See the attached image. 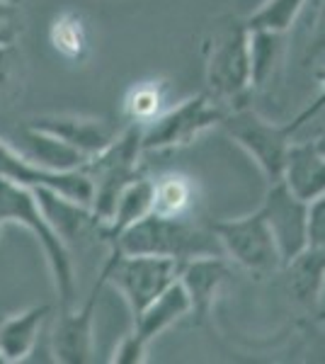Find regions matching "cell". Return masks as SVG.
<instances>
[{
  "instance_id": "1",
  "label": "cell",
  "mask_w": 325,
  "mask_h": 364,
  "mask_svg": "<svg viewBox=\"0 0 325 364\" xmlns=\"http://www.w3.org/2000/svg\"><path fill=\"white\" fill-rule=\"evenodd\" d=\"M124 255H156L187 262L202 255H223L221 245L209 226L194 224L192 216L146 214L110 243Z\"/></svg>"
},
{
  "instance_id": "2",
  "label": "cell",
  "mask_w": 325,
  "mask_h": 364,
  "mask_svg": "<svg viewBox=\"0 0 325 364\" xmlns=\"http://www.w3.org/2000/svg\"><path fill=\"white\" fill-rule=\"evenodd\" d=\"M5 224H20L29 233L37 236L41 248H44L46 262H49L61 309L73 306L75 272H73V260H70L68 245L51 228L49 219L44 216V211H41L37 202V195L32 190L0 178V228Z\"/></svg>"
},
{
  "instance_id": "3",
  "label": "cell",
  "mask_w": 325,
  "mask_h": 364,
  "mask_svg": "<svg viewBox=\"0 0 325 364\" xmlns=\"http://www.w3.org/2000/svg\"><path fill=\"white\" fill-rule=\"evenodd\" d=\"M206 95L223 109L245 105L252 92L250 85V29L243 20H230L216 27L206 44Z\"/></svg>"
},
{
  "instance_id": "4",
  "label": "cell",
  "mask_w": 325,
  "mask_h": 364,
  "mask_svg": "<svg viewBox=\"0 0 325 364\" xmlns=\"http://www.w3.org/2000/svg\"><path fill=\"white\" fill-rule=\"evenodd\" d=\"M141 127L127 124L124 132L117 134L105 151H100L82 166L85 175L92 182V214L97 224H107L112 211L117 207V199L129 185L141 178Z\"/></svg>"
},
{
  "instance_id": "5",
  "label": "cell",
  "mask_w": 325,
  "mask_h": 364,
  "mask_svg": "<svg viewBox=\"0 0 325 364\" xmlns=\"http://www.w3.org/2000/svg\"><path fill=\"white\" fill-rule=\"evenodd\" d=\"M221 127L255 161L267 185L282 180L289 146L297 139L289 122L287 124H275L247 105H238V107L228 109L226 117L221 119Z\"/></svg>"
},
{
  "instance_id": "6",
  "label": "cell",
  "mask_w": 325,
  "mask_h": 364,
  "mask_svg": "<svg viewBox=\"0 0 325 364\" xmlns=\"http://www.w3.org/2000/svg\"><path fill=\"white\" fill-rule=\"evenodd\" d=\"M182 262L156 255H124L117 248L110 250V257L102 265L107 284L114 287L127 301L132 316L156 301L173 282L180 279Z\"/></svg>"
},
{
  "instance_id": "7",
  "label": "cell",
  "mask_w": 325,
  "mask_h": 364,
  "mask_svg": "<svg viewBox=\"0 0 325 364\" xmlns=\"http://www.w3.org/2000/svg\"><path fill=\"white\" fill-rule=\"evenodd\" d=\"M226 117V109L211 100L206 92H199L194 97H187L182 102L168 107L163 114H158L151 124L141 129V151H170L190 146L194 139H199L204 132L214 127H221V119Z\"/></svg>"
},
{
  "instance_id": "8",
  "label": "cell",
  "mask_w": 325,
  "mask_h": 364,
  "mask_svg": "<svg viewBox=\"0 0 325 364\" xmlns=\"http://www.w3.org/2000/svg\"><path fill=\"white\" fill-rule=\"evenodd\" d=\"M211 231H214L223 255L238 267L257 274V277L282 269V257L277 250L275 236H272L260 209H255L252 214L238 216V219L214 221Z\"/></svg>"
},
{
  "instance_id": "9",
  "label": "cell",
  "mask_w": 325,
  "mask_h": 364,
  "mask_svg": "<svg viewBox=\"0 0 325 364\" xmlns=\"http://www.w3.org/2000/svg\"><path fill=\"white\" fill-rule=\"evenodd\" d=\"M0 178L15 182L27 190H54L58 195L70 197L80 204H92V182L85 170H49L20 151L10 149L5 141H0Z\"/></svg>"
},
{
  "instance_id": "10",
  "label": "cell",
  "mask_w": 325,
  "mask_h": 364,
  "mask_svg": "<svg viewBox=\"0 0 325 364\" xmlns=\"http://www.w3.org/2000/svg\"><path fill=\"white\" fill-rule=\"evenodd\" d=\"M260 211L275 236L282 267H284L299 252L309 248V202L292 195L289 187L279 180L267 187Z\"/></svg>"
},
{
  "instance_id": "11",
  "label": "cell",
  "mask_w": 325,
  "mask_h": 364,
  "mask_svg": "<svg viewBox=\"0 0 325 364\" xmlns=\"http://www.w3.org/2000/svg\"><path fill=\"white\" fill-rule=\"evenodd\" d=\"M107 287L102 269H100V279L92 287V294L80 309H61L56 316L54 331H51V352L54 360L63 364H87L95 360V311L100 291Z\"/></svg>"
},
{
  "instance_id": "12",
  "label": "cell",
  "mask_w": 325,
  "mask_h": 364,
  "mask_svg": "<svg viewBox=\"0 0 325 364\" xmlns=\"http://www.w3.org/2000/svg\"><path fill=\"white\" fill-rule=\"evenodd\" d=\"M29 127L46 132L51 136L66 141L75 151H80L85 158H92L100 151H105L117 139V129L105 119L95 117H78V114H46L29 122Z\"/></svg>"
},
{
  "instance_id": "13",
  "label": "cell",
  "mask_w": 325,
  "mask_h": 364,
  "mask_svg": "<svg viewBox=\"0 0 325 364\" xmlns=\"http://www.w3.org/2000/svg\"><path fill=\"white\" fill-rule=\"evenodd\" d=\"M230 277V260L226 255H202L182 262L180 282L192 304V316L202 323L211 314L218 291Z\"/></svg>"
},
{
  "instance_id": "14",
  "label": "cell",
  "mask_w": 325,
  "mask_h": 364,
  "mask_svg": "<svg viewBox=\"0 0 325 364\" xmlns=\"http://www.w3.org/2000/svg\"><path fill=\"white\" fill-rule=\"evenodd\" d=\"M282 182L289 187L292 195L304 202L325 195V158L316 149L313 139H294L282 170Z\"/></svg>"
},
{
  "instance_id": "15",
  "label": "cell",
  "mask_w": 325,
  "mask_h": 364,
  "mask_svg": "<svg viewBox=\"0 0 325 364\" xmlns=\"http://www.w3.org/2000/svg\"><path fill=\"white\" fill-rule=\"evenodd\" d=\"M32 192L37 195V202L44 216L49 219L51 228L63 238L66 245L75 238H85L90 231H100L95 214L87 204H80L70 197L58 195L54 190H46V187H39V190Z\"/></svg>"
},
{
  "instance_id": "16",
  "label": "cell",
  "mask_w": 325,
  "mask_h": 364,
  "mask_svg": "<svg viewBox=\"0 0 325 364\" xmlns=\"http://www.w3.org/2000/svg\"><path fill=\"white\" fill-rule=\"evenodd\" d=\"M192 314V304L187 296L182 282L177 279L168 289L163 291L156 301H151L149 306L141 311L139 316H134V336L141 340L144 345H151L161 333L168 331L173 323Z\"/></svg>"
},
{
  "instance_id": "17",
  "label": "cell",
  "mask_w": 325,
  "mask_h": 364,
  "mask_svg": "<svg viewBox=\"0 0 325 364\" xmlns=\"http://www.w3.org/2000/svg\"><path fill=\"white\" fill-rule=\"evenodd\" d=\"M49 306H32L20 314L5 316L0 318V360L3 364H17L25 362L32 355L34 345L39 340L41 323L49 316Z\"/></svg>"
},
{
  "instance_id": "18",
  "label": "cell",
  "mask_w": 325,
  "mask_h": 364,
  "mask_svg": "<svg viewBox=\"0 0 325 364\" xmlns=\"http://www.w3.org/2000/svg\"><path fill=\"white\" fill-rule=\"evenodd\" d=\"M287 34L250 29V85L252 92H262L275 83L284 63Z\"/></svg>"
},
{
  "instance_id": "19",
  "label": "cell",
  "mask_w": 325,
  "mask_h": 364,
  "mask_svg": "<svg viewBox=\"0 0 325 364\" xmlns=\"http://www.w3.org/2000/svg\"><path fill=\"white\" fill-rule=\"evenodd\" d=\"M282 269L287 272L289 294L297 299L301 306L311 311L316 309L318 294H321V287L325 282V250L309 245Z\"/></svg>"
},
{
  "instance_id": "20",
  "label": "cell",
  "mask_w": 325,
  "mask_h": 364,
  "mask_svg": "<svg viewBox=\"0 0 325 364\" xmlns=\"http://www.w3.org/2000/svg\"><path fill=\"white\" fill-rule=\"evenodd\" d=\"M153 207V180L151 178H136L127 190L122 192L117 199V207L112 211V219L107 224L100 226V238L112 243L124 228L136 224L139 219H144L146 214H151Z\"/></svg>"
},
{
  "instance_id": "21",
  "label": "cell",
  "mask_w": 325,
  "mask_h": 364,
  "mask_svg": "<svg viewBox=\"0 0 325 364\" xmlns=\"http://www.w3.org/2000/svg\"><path fill=\"white\" fill-rule=\"evenodd\" d=\"M25 156L34 163L49 170H80L87 163V158L68 146L66 141L51 136L46 132H39L34 127H25Z\"/></svg>"
},
{
  "instance_id": "22",
  "label": "cell",
  "mask_w": 325,
  "mask_h": 364,
  "mask_svg": "<svg viewBox=\"0 0 325 364\" xmlns=\"http://www.w3.org/2000/svg\"><path fill=\"white\" fill-rule=\"evenodd\" d=\"M197 204V187L182 173H165L153 180V214L192 216Z\"/></svg>"
},
{
  "instance_id": "23",
  "label": "cell",
  "mask_w": 325,
  "mask_h": 364,
  "mask_svg": "<svg viewBox=\"0 0 325 364\" xmlns=\"http://www.w3.org/2000/svg\"><path fill=\"white\" fill-rule=\"evenodd\" d=\"M165 83L163 80H144V83L134 85L124 97V119L127 124L141 127L151 124L158 114L165 109Z\"/></svg>"
},
{
  "instance_id": "24",
  "label": "cell",
  "mask_w": 325,
  "mask_h": 364,
  "mask_svg": "<svg viewBox=\"0 0 325 364\" xmlns=\"http://www.w3.org/2000/svg\"><path fill=\"white\" fill-rule=\"evenodd\" d=\"M49 39H51V46H54L63 58H68V61H82L87 54V46H90L87 25H85V20H82V15L75 13V10H63V13L51 22Z\"/></svg>"
},
{
  "instance_id": "25",
  "label": "cell",
  "mask_w": 325,
  "mask_h": 364,
  "mask_svg": "<svg viewBox=\"0 0 325 364\" xmlns=\"http://www.w3.org/2000/svg\"><path fill=\"white\" fill-rule=\"evenodd\" d=\"M306 3L309 0H265L255 13L247 15L243 22L247 29H265V32L287 34L289 29L297 25Z\"/></svg>"
},
{
  "instance_id": "26",
  "label": "cell",
  "mask_w": 325,
  "mask_h": 364,
  "mask_svg": "<svg viewBox=\"0 0 325 364\" xmlns=\"http://www.w3.org/2000/svg\"><path fill=\"white\" fill-rule=\"evenodd\" d=\"M22 29H25V20H22L20 3L0 0V46H15Z\"/></svg>"
},
{
  "instance_id": "27",
  "label": "cell",
  "mask_w": 325,
  "mask_h": 364,
  "mask_svg": "<svg viewBox=\"0 0 325 364\" xmlns=\"http://www.w3.org/2000/svg\"><path fill=\"white\" fill-rule=\"evenodd\" d=\"M146 355H149V345H144L134 333H127L119 345L112 352V360L114 364H144L146 362Z\"/></svg>"
},
{
  "instance_id": "28",
  "label": "cell",
  "mask_w": 325,
  "mask_h": 364,
  "mask_svg": "<svg viewBox=\"0 0 325 364\" xmlns=\"http://www.w3.org/2000/svg\"><path fill=\"white\" fill-rule=\"evenodd\" d=\"M316 78H318V85H321V90H318L316 100H313V102L304 109V112H299L292 122H289V127H292V132L297 134V136H299V134L304 132V129L309 127L311 122L316 119V117L325 109V68L318 70Z\"/></svg>"
},
{
  "instance_id": "29",
  "label": "cell",
  "mask_w": 325,
  "mask_h": 364,
  "mask_svg": "<svg viewBox=\"0 0 325 364\" xmlns=\"http://www.w3.org/2000/svg\"><path fill=\"white\" fill-rule=\"evenodd\" d=\"M309 245L325 250V195L309 204Z\"/></svg>"
},
{
  "instance_id": "30",
  "label": "cell",
  "mask_w": 325,
  "mask_h": 364,
  "mask_svg": "<svg viewBox=\"0 0 325 364\" xmlns=\"http://www.w3.org/2000/svg\"><path fill=\"white\" fill-rule=\"evenodd\" d=\"M325 54V0L318 10V17H316V25H313V32L309 37V46H306V56L316 58Z\"/></svg>"
},
{
  "instance_id": "31",
  "label": "cell",
  "mask_w": 325,
  "mask_h": 364,
  "mask_svg": "<svg viewBox=\"0 0 325 364\" xmlns=\"http://www.w3.org/2000/svg\"><path fill=\"white\" fill-rule=\"evenodd\" d=\"M15 63H17L15 46H0V90L13 80Z\"/></svg>"
},
{
  "instance_id": "32",
  "label": "cell",
  "mask_w": 325,
  "mask_h": 364,
  "mask_svg": "<svg viewBox=\"0 0 325 364\" xmlns=\"http://www.w3.org/2000/svg\"><path fill=\"white\" fill-rule=\"evenodd\" d=\"M313 314L318 316V321L325 323V282L321 287V294H318V304H316V309H313Z\"/></svg>"
},
{
  "instance_id": "33",
  "label": "cell",
  "mask_w": 325,
  "mask_h": 364,
  "mask_svg": "<svg viewBox=\"0 0 325 364\" xmlns=\"http://www.w3.org/2000/svg\"><path fill=\"white\" fill-rule=\"evenodd\" d=\"M313 144H316V149L321 151V156L325 158V132H318L316 136H313Z\"/></svg>"
},
{
  "instance_id": "34",
  "label": "cell",
  "mask_w": 325,
  "mask_h": 364,
  "mask_svg": "<svg viewBox=\"0 0 325 364\" xmlns=\"http://www.w3.org/2000/svg\"><path fill=\"white\" fill-rule=\"evenodd\" d=\"M8 3H20V0H8Z\"/></svg>"
},
{
  "instance_id": "35",
  "label": "cell",
  "mask_w": 325,
  "mask_h": 364,
  "mask_svg": "<svg viewBox=\"0 0 325 364\" xmlns=\"http://www.w3.org/2000/svg\"><path fill=\"white\" fill-rule=\"evenodd\" d=\"M321 132H325V124H323V127H321Z\"/></svg>"
},
{
  "instance_id": "36",
  "label": "cell",
  "mask_w": 325,
  "mask_h": 364,
  "mask_svg": "<svg viewBox=\"0 0 325 364\" xmlns=\"http://www.w3.org/2000/svg\"><path fill=\"white\" fill-rule=\"evenodd\" d=\"M0 364H3V360H0Z\"/></svg>"
}]
</instances>
